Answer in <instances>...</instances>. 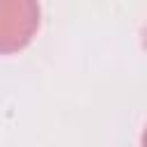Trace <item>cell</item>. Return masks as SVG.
Segmentation results:
<instances>
[{
	"mask_svg": "<svg viewBox=\"0 0 147 147\" xmlns=\"http://www.w3.org/2000/svg\"><path fill=\"white\" fill-rule=\"evenodd\" d=\"M39 0H0V53L25 48L39 28Z\"/></svg>",
	"mask_w": 147,
	"mask_h": 147,
	"instance_id": "6da1fadb",
	"label": "cell"
}]
</instances>
